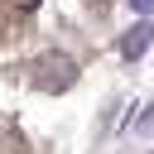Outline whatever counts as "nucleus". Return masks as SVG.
I'll use <instances>...</instances> for the list:
<instances>
[{"label":"nucleus","instance_id":"obj_4","mask_svg":"<svg viewBox=\"0 0 154 154\" xmlns=\"http://www.w3.org/2000/svg\"><path fill=\"white\" fill-rule=\"evenodd\" d=\"M130 10H135L140 19H149V10H154V0H130Z\"/></svg>","mask_w":154,"mask_h":154},{"label":"nucleus","instance_id":"obj_1","mask_svg":"<svg viewBox=\"0 0 154 154\" xmlns=\"http://www.w3.org/2000/svg\"><path fill=\"white\" fill-rule=\"evenodd\" d=\"M34 82H38L43 91H67V87L77 82V63H72L67 53L48 48V53H38V63H34Z\"/></svg>","mask_w":154,"mask_h":154},{"label":"nucleus","instance_id":"obj_2","mask_svg":"<svg viewBox=\"0 0 154 154\" xmlns=\"http://www.w3.org/2000/svg\"><path fill=\"white\" fill-rule=\"evenodd\" d=\"M149 38H154V29H149V19H140V24H135V29L120 38V53H125V58H144Z\"/></svg>","mask_w":154,"mask_h":154},{"label":"nucleus","instance_id":"obj_3","mask_svg":"<svg viewBox=\"0 0 154 154\" xmlns=\"http://www.w3.org/2000/svg\"><path fill=\"white\" fill-rule=\"evenodd\" d=\"M135 135H154V106L140 116V125H135Z\"/></svg>","mask_w":154,"mask_h":154}]
</instances>
